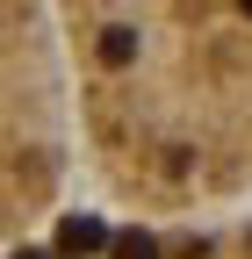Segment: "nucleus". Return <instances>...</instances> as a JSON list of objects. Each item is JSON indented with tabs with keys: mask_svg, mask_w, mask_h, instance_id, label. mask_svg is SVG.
Here are the masks:
<instances>
[{
	"mask_svg": "<svg viewBox=\"0 0 252 259\" xmlns=\"http://www.w3.org/2000/svg\"><path fill=\"white\" fill-rule=\"evenodd\" d=\"M72 173V87L51 0H0V245L29 238Z\"/></svg>",
	"mask_w": 252,
	"mask_h": 259,
	"instance_id": "obj_1",
	"label": "nucleus"
}]
</instances>
